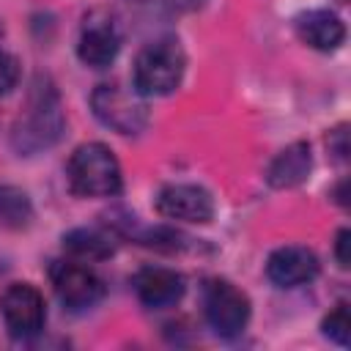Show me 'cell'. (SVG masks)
Returning <instances> with one entry per match:
<instances>
[{
  "label": "cell",
  "instance_id": "obj_10",
  "mask_svg": "<svg viewBox=\"0 0 351 351\" xmlns=\"http://www.w3.org/2000/svg\"><path fill=\"white\" fill-rule=\"evenodd\" d=\"M318 271H321V263L315 252L302 244L277 247L266 261V277L280 288H296V285L313 282Z\"/></svg>",
  "mask_w": 351,
  "mask_h": 351
},
{
  "label": "cell",
  "instance_id": "obj_1",
  "mask_svg": "<svg viewBox=\"0 0 351 351\" xmlns=\"http://www.w3.org/2000/svg\"><path fill=\"white\" fill-rule=\"evenodd\" d=\"M63 132V110L55 88L49 82H36L25 112L16 118L14 132H11V145L19 156H33L49 145L58 143Z\"/></svg>",
  "mask_w": 351,
  "mask_h": 351
},
{
  "label": "cell",
  "instance_id": "obj_13",
  "mask_svg": "<svg viewBox=\"0 0 351 351\" xmlns=\"http://www.w3.org/2000/svg\"><path fill=\"white\" fill-rule=\"evenodd\" d=\"M310 170H313L310 143L296 140V143L285 145L282 151H277V156L269 162L266 184L274 189H291V186H299L302 181H307Z\"/></svg>",
  "mask_w": 351,
  "mask_h": 351
},
{
  "label": "cell",
  "instance_id": "obj_20",
  "mask_svg": "<svg viewBox=\"0 0 351 351\" xmlns=\"http://www.w3.org/2000/svg\"><path fill=\"white\" fill-rule=\"evenodd\" d=\"M170 8H176V11H197V8H203L208 0H165Z\"/></svg>",
  "mask_w": 351,
  "mask_h": 351
},
{
  "label": "cell",
  "instance_id": "obj_2",
  "mask_svg": "<svg viewBox=\"0 0 351 351\" xmlns=\"http://www.w3.org/2000/svg\"><path fill=\"white\" fill-rule=\"evenodd\" d=\"M66 178L80 197H112L123 189L121 165L104 143H82L69 156Z\"/></svg>",
  "mask_w": 351,
  "mask_h": 351
},
{
  "label": "cell",
  "instance_id": "obj_5",
  "mask_svg": "<svg viewBox=\"0 0 351 351\" xmlns=\"http://www.w3.org/2000/svg\"><path fill=\"white\" fill-rule=\"evenodd\" d=\"M203 315L214 335L228 340L239 337L250 321V299L230 280L211 277L203 285Z\"/></svg>",
  "mask_w": 351,
  "mask_h": 351
},
{
  "label": "cell",
  "instance_id": "obj_22",
  "mask_svg": "<svg viewBox=\"0 0 351 351\" xmlns=\"http://www.w3.org/2000/svg\"><path fill=\"white\" fill-rule=\"evenodd\" d=\"M340 3H346V0H340Z\"/></svg>",
  "mask_w": 351,
  "mask_h": 351
},
{
  "label": "cell",
  "instance_id": "obj_7",
  "mask_svg": "<svg viewBox=\"0 0 351 351\" xmlns=\"http://www.w3.org/2000/svg\"><path fill=\"white\" fill-rule=\"evenodd\" d=\"M49 280L58 293V299L69 310H88L104 296V282L101 277L74 261H55L49 266Z\"/></svg>",
  "mask_w": 351,
  "mask_h": 351
},
{
  "label": "cell",
  "instance_id": "obj_18",
  "mask_svg": "<svg viewBox=\"0 0 351 351\" xmlns=\"http://www.w3.org/2000/svg\"><path fill=\"white\" fill-rule=\"evenodd\" d=\"M348 126L340 123L337 129L329 132V154H335L337 162H346V154H348Z\"/></svg>",
  "mask_w": 351,
  "mask_h": 351
},
{
  "label": "cell",
  "instance_id": "obj_14",
  "mask_svg": "<svg viewBox=\"0 0 351 351\" xmlns=\"http://www.w3.org/2000/svg\"><path fill=\"white\" fill-rule=\"evenodd\" d=\"M63 250L80 261H104L115 252V236L101 228H74L63 233Z\"/></svg>",
  "mask_w": 351,
  "mask_h": 351
},
{
  "label": "cell",
  "instance_id": "obj_15",
  "mask_svg": "<svg viewBox=\"0 0 351 351\" xmlns=\"http://www.w3.org/2000/svg\"><path fill=\"white\" fill-rule=\"evenodd\" d=\"M33 219V206L25 189L3 184L0 186V228L8 230H22Z\"/></svg>",
  "mask_w": 351,
  "mask_h": 351
},
{
  "label": "cell",
  "instance_id": "obj_9",
  "mask_svg": "<svg viewBox=\"0 0 351 351\" xmlns=\"http://www.w3.org/2000/svg\"><path fill=\"white\" fill-rule=\"evenodd\" d=\"M121 49V33L115 22L107 14H90L85 16V25L80 30L77 41V58L88 69H107Z\"/></svg>",
  "mask_w": 351,
  "mask_h": 351
},
{
  "label": "cell",
  "instance_id": "obj_12",
  "mask_svg": "<svg viewBox=\"0 0 351 351\" xmlns=\"http://www.w3.org/2000/svg\"><path fill=\"white\" fill-rule=\"evenodd\" d=\"M296 36L318 52H335L346 41V25L335 11L313 8L296 16Z\"/></svg>",
  "mask_w": 351,
  "mask_h": 351
},
{
  "label": "cell",
  "instance_id": "obj_21",
  "mask_svg": "<svg viewBox=\"0 0 351 351\" xmlns=\"http://www.w3.org/2000/svg\"><path fill=\"white\" fill-rule=\"evenodd\" d=\"M0 36H3V22H0Z\"/></svg>",
  "mask_w": 351,
  "mask_h": 351
},
{
  "label": "cell",
  "instance_id": "obj_4",
  "mask_svg": "<svg viewBox=\"0 0 351 351\" xmlns=\"http://www.w3.org/2000/svg\"><path fill=\"white\" fill-rule=\"evenodd\" d=\"M93 115L118 134H140L148 126V104L145 96L129 90L118 82H101L90 93Z\"/></svg>",
  "mask_w": 351,
  "mask_h": 351
},
{
  "label": "cell",
  "instance_id": "obj_16",
  "mask_svg": "<svg viewBox=\"0 0 351 351\" xmlns=\"http://www.w3.org/2000/svg\"><path fill=\"white\" fill-rule=\"evenodd\" d=\"M321 329H324V335H326L332 343L348 348V346H351V318H348V304L340 302V304L321 321Z\"/></svg>",
  "mask_w": 351,
  "mask_h": 351
},
{
  "label": "cell",
  "instance_id": "obj_8",
  "mask_svg": "<svg viewBox=\"0 0 351 351\" xmlns=\"http://www.w3.org/2000/svg\"><path fill=\"white\" fill-rule=\"evenodd\" d=\"M156 214L176 222L206 225L214 217V197L197 184H165L156 192Z\"/></svg>",
  "mask_w": 351,
  "mask_h": 351
},
{
  "label": "cell",
  "instance_id": "obj_19",
  "mask_svg": "<svg viewBox=\"0 0 351 351\" xmlns=\"http://www.w3.org/2000/svg\"><path fill=\"white\" fill-rule=\"evenodd\" d=\"M348 250H351V230L343 228L337 233V239H335V258H337V263L343 269H348V263H351V252Z\"/></svg>",
  "mask_w": 351,
  "mask_h": 351
},
{
  "label": "cell",
  "instance_id": "obj_11",
  "mask_svg": "<svg viewBox=\"0 0 351 351\" xmlns=\"http://www.w3.org/2000/svg\"><path fill=\"white\" fill-rule=\"evenodd\" d=\"M132 285H134L137 299L151 310H165L176 304L186 288L184 277L176 269H165V266H143L134 274Z\"/></svg>",
  "mask_w": 351,
  "mask_h": 351
},
{
  "label": "cell",
  "instance_id": "obj_17",
  "mask_svg": "<svg viewBox=\"0 0 351 351\" xmlns=\"http://www.w3.org/2000/svg\"><path fill=\"white\" fill-rule=\"evenodd\" d=\"M19 80V63L14 55L0 49V96H5Z\"/></svg>",
  "mask_w": 351,
  "mask_h": 351
},
{
  "label": "cell",
  "instance_id": "obj_6",
  "mask_svg": "<svg viewBox=\"0 0 351 351\" xmlns=\"http://www.w3.org/2000/svg\"><path fill=\"white\" fill-rule=\"evenodd\" d=\"M0 315L14 340L36 337L47 321V304L41 291L30 282H11L0 293Z\"/></svg>",
  "mask_w": 351,
  "mask_h": 351
},
{
  "label": "cell",
  "instance_id": "obj_3",
  "mask_svg": "<svg viewBox=\"0 0 351 351\" xmlns=\"http://www.w3.org/2000/svg\"><path fill=\"white\" fill-rule=\"evenodd\" d=\"M186 71V55L176 38H156L134 58V90L140 96L173 93Z\"/></svg>",
  "mask_w": 351,
  "mask_h": 351
}]
</instances>
